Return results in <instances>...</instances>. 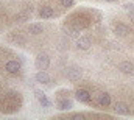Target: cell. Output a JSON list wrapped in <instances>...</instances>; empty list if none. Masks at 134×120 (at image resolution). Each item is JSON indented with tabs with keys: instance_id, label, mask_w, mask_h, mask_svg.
<instances>
[{
	"instance_id": "obj_1",
	"label": "cell",
	"mask_w": 134,
	"mask_h": 120,
	"mask_svg": "<svg viewBox=\"0 0 134 120\" xmlns=\"http://www.w3.org/2000/svg\"><path fill=\"white\" fill-rule=\"evenodd\" d=\"M22 106V97L19 92L16 90H8L5 94V100H3V109L2 111H6V112H13V111H17L19 108Z\"/></svg>"
},
{
	"instance_id": "obj_2",
	"label": "cell",
	"mask_w": 134,
	"mask_h": 120,
	"mask_svg": "<svg viewBox=\"0 0 134 120\" xmlns=\"http://www.w3.org/2000/svg\"><path fill=\"white\" fill-rule=\"evenodd\" d=\"M66 77L70 83H78L81 80V77H83V72H81L80 67L70 66V67H67V70H66Z\"/></svg>"
},
{
	"instance_id": "obj_3",
	"label": "cell",
	"mask_w": 134,
	"mask_h": 120,
	"mask_svg": "<svg viewBox=\"0 0 134 120\" xmlns=\"http://www.w3.org/2000/svg\"><path fill=\"white\" fill-rule=\"evenodd\" d=\"M34 66H36L37 70H47L50 67V58H48V55H45V53L37 55L36 61H34Z\"/></svg>"
},
{
	"instance_id": "obj_4",
	"label": "cell",
	"mask_w": 134,
	"mask_h": 120,
	"mask_svg": "<svg viewBox=\"0 0 134 120\" xmlns=\"http://www.w3.org/2000/svg\"><path fill=\"white\" fill-rule=\"evenodd\" d=\"M22 70V62L17 59H9L5 62V72L14 75V73H19Z\"/></svg>"
},
{
	"instance_id": "obj_5",
	"label": "cell",
	"mask_w": 134,
	"mask_h": 120,
	"mask_svg": "<svg viewBox=\"0 0 134 120\" xmlns=\"http://www.w3.org/2000/svg\"><path fill=\"white\" fill-rule=\"evenodd\" d=\"M91 98H92V94H91L89 90H86V89H76L75 90V100H78L80 103H87V105H91V103H92Z\"/></svg>"
},
{
	"instance_id": "obj_6",
	"label": "cell",
	"mask_w": 134,
	"mask_h": 120,
	"mask_svg": "<svg viewBox=\"0 0 134 120\" xmlns=\"http://www.w3.org/2000/svg\"><path fill=\"white\" fill-rule=\"evenodd\" d=\"M34 97H36V100L39 101V105H41L42 108H50V106H52V101L47 98L45 92H42L41 89H34Z\"/></svg>"
},
{
	"instance_id": "obj_7",
	"label": "cell",
	"mask_w": 134,
	"mask_h": 120,
	"mask_svg": "<svg viewBox=\"0 0 134 120\" xmlns=\"http://www.w3.org/2000/svg\"><path fill=\"white\" fill-rule=\"evenodd\" d=\"M114 34L115 36H119V37H125V36H128L130 34V27L126 25V24H122V22H119V24H115L114 25Z\"/></svg>"
},
{
	"instance_id": "obj_8",
	"label": "cell",
	"mask_w": 134,
	"mask_h": 120,
	"mask_svg": "<svg viewBox=\"0 0 134 120\" xmlns=\"http://www.w3.org/2000/svg\"><path fill=\"white\" fill-rule=\"evenodd\" d=\"M56 108L59 111H69V109L73 108V101L69 97H66V98H56Z\"/></svg>"
},
{
	"instance_id": "obj_9",
	"label": "cell",
	"mask_w": 134,
	"mask_h": 120,
	"mask_svg": "<svg viewBox=\"0 0 134 120\" xmlns=\"http://www.w3.org/2000/svg\"><path fill=\"white\" fill-rule=\"evenodd\" d=\"M55 16H56V13H55V9L52 6H48V5L41 6V9H39V17L41 19H52Z\"/></svg>"
},
{
	"instance_id": "obj_10",
	"label": "cell",
	"mask_w": 134,
	"mask_h": 120,
	"mask_svg": "<svg viewBox=\"0 0 134 120\" xmlns=\"http://www.w3.org/2000/svg\"><path fill=\"white\" fill-rule=\"evenodd\" d=\"M114 111H115L117 114H120V116H130V114H131L130 106H128L126 103H123V101H117V103L114 105Z\"/></svg>"
},
{
	"instance_id": "obj_11",
	"label": "cell",
	"mask_w": 134,
	"mask_h": 120,
	"mask_svg": "<svg viewBox=\"0 0 134 120\" xmlns=\"http://www.w3.org/2000/svg\"><path fill=\"white\" fill-rule=\"evenodd\" d=\"M117 69L122 72V73H125V75H131L134 73V64L131 61H122L119 66H117Z\"/></svg>"
},
{
	"instance_id": "obj_12",
	"label": "cell",
	"mask_w": 134,
	"mask_h": 120,
	"mask_svg": "<svg viewBox=\"0 0 134 120\" xmlns=\"http://www.w3.org/2000/svg\"><path fill=\"white\" fill-rule=\"evenodd\" d=\"M91 45H92V41H91V37H87V36H80V37L76 39V47H78L80 50H89Z\"/></svg>"
},
{
	"instance_id": "obj_13",
	"label": "cell",
	"mask_w": 134,
	"mask_h": 120,
	"mask_svg": "<svg viewBox=\"0 0 134 120\" xmlns=\"http://www.w3.org/2000/svg\"><path fill=\"white\" fill-rule=\"evenodd\" d=\"M34 80L41 84H50L52 83V77L45 72V70H39L36 75H34Z\"/></svg>"
},
{
	"instance_id": "obj_14",
	"label": "cell",
	"mask_w": 134,
	"mask_h": 120,
	"mask_svg": "<svg viewBox=\"0 0 134 120\" xmlns=\"http://www.w3.org/2000/svg\"><path fill=\"white\" fill-rule=\"evenodd\" d=\"M97 103L100 105L101 108H108L111 105V95L106 94V92H100L97 95Z\"/></svg>"
},
{
	"instance_id": "obj_15",
	"label": "cell",
	"mask_w": 134,
	"mask_h": 120,
	"mask_svg": "<svg viewBox=\"0 0 134 120\" xmlns=\"http://www.w3.org/2000/svg\"><path fill=\"white\" fill-rule=\"evenodd\" d=\"M9 41L14 42V44H17V45H25L27 44V39L20 33H11L9 34Z\"/></svg>"
},
{
	"instance_id": "obj_16",
	"label": "cell",
	"mask_w": 134,
	"mask_h": 120,
	"mask_svg": "<svg viewBox=\"0 0 134 120\" xmlns=\"http://www.w3.org/2000/svg\"><path fill=\"white\" fill-rule=\"evenodd\" d=\"M27 31H28L30 34H33V36H37V34H42L44 27H42V24H30L28 28H27Z\"/></svg>"
},
{
	"instance_id": "obj_17",
	"label": "cell",
	"mask_w": 134,
	"mask_h": 120,
	"mask_svg": "<svg viewBox=\"0 0 134 120\" xmlns=\"http://www.w3.org/2000/svg\"><path fill=\"white\" fill-rule=\"evenodd\" d=\"M28 20V14L27 13H19L17 16H16V22L17 24H24V22H27Z\"/></svg>"
},
{
	"instance_id": "obj_18",
	"label": "cell",
	"mask_w": 134,
	"mask_h": 120,
	"mask_svg": "<svg viewBox=\"0 0 134 120\" xmlns=\"http://www.w3.org/2000/svg\"><path fill=\"white\" fill-rule=\"evenodd\" d=\"M69 95H70V90L69 89H59L56 92V98H66Z\"/></svg>"
},
{
	"instance_id": "obj_19",
	"label": "cell",
	"mask_w": 134,
	"mask_h": 120,
	"mask_svg": "<svg viewBox=\"0 0 134 120\" xmlns=\"http://www.w3.org/2000/svg\"><path fill=\"white\" fill-rule=\"evenodd\" d=\"M59 3L63 8H72L75 5V0H59Z\"/></svg>"
},
{
	"instance_id": "obj_20",
	"label": "cell",
	"mask_w": 134,
	"mask_h": 120,
	"mask_svg": "<svg viewBox=\"0 0 134 120\" xmlns=\"http://www.w3.org/2000/svg\"><path fill=\"white\" fill-rule=\"evenodd\" d=\"M122 8H123L126 13H131V11H134V3H125Z\"/></svg>"
},
{
	"instance_id": "obj_21",
	"label": "cell",
	"mask_w": 134,
	"mask_h": 120,
	"mask_svg": "<svg viewBox=\"0 0 134 120\" xmlns=\"http://www.w3.org/2000/svg\"><path fill=\"white\" fill-rule=\"evenodd\" d=\"M128 16H130V20L134 24V11H131V13H128Z\"/></svg>"
},
{
	"instance_id": "obj_22",
	"label": "cell",
	"mask_w": 134,
	"mask_h": 120,
	"mask_svg": "<svg viewBox=\"0 0 134 120\" xmlns=\"http://www.w3.org/2000/svg\"><path fill=\"white\" fill-rule=\"evenodd\" d=\"M104 2H111V3H114V2H117V0H104Z\"/></svg>"
}]
</instances>
